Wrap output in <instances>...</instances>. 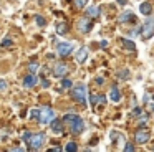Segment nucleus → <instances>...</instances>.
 Masks as SVG:
<instances>
[{
    "label": "nucleus",
    "mask_w": 154,
    "mask_h": 152,
    "mask_svg": "<svg viewBox=\"0 0 154 152\" xmlns=\"http://www.w3.org/2000/svg\"><path fill=\"white\" fill-rule=\"evenodd\" d=\"M124 150H126V152H131V150H134V145H133V144H126V147H124Z\"/></svg>",
    "instance_id": "28"
},
{
    "label": "nucleus",
    "mask_w": 154,
    "mask_h": 152,
    "mask_svg": "<svg viewBox=\"0 0 154 152\" xmlns=\"http://www.w3.org/2000/svg\"><path fill=\"white\" fill-rule=\"evenodd\" d=\"M28 69H30V73H35L38 69V65H37V63H32V65L28 66Z\"/></svg>",
    "instance_id": "26"
},
{
    "label": "nucleus",
    "mask_w": 154,
    "mask_h": 152,
    "mask_svg": "<svg viewBox=\"0 0 154 152\" xmlns=\"http://www.w3.org/2000/svg\"><path fill=\"white\" fill-rule=\"evenodd\" d=\"M86 15L90 17V18H96V17L100 15V10H98L96 7H90V8L86 10Z\"/></svg>",
    "instance_id": "18"
},
{
    "label": "nucleus",
    "mask_w": 154,
    "mask_h": 152,
    "mask_svg": "<svg viewBox=\"0 0 154 152\" xmlns=\"http://www.w3.org/2000/svg\"><path fill=\"white\" fill-rule=\"evenodd\" d=\"M66 73H68V66L65 65V63H58L53 68V76H57V78H61V76H65Z\"/></svg>",
    "instance_id": "9"
},
{
    "label": "nucleus",
    "mask_w": 154,
    "mask_h": 152,
    "mask_svg": "<svg viewBox=\"0 0 154 152\" xmlns=\"http://www.w3.org/2000/svg\"><path fill=\"white\" fill-rule=\"evenodd\" d=\"M63 122H66V124L71 126V132H73V134H81L83 129H85L83 119H81L80 116H76V114H66L63 117Z\"/></svg>",
    "instance_id": "2"
},
{
    "label": "nucleus",
    "mask_w": 154,
    "mask_h": 152,
    "mask_svg": "<svg viewBox=\"0 0 154 152\" xmlns=\"http://www.w3.org/2000/svg\"><path fill=\"white\" fill-rule=\"evenodd\" d=\"M96 83L98 84H103V78H96Z\"/></svg>",
    "instance_id": "31"
},
{
    "label": "nucleus",
    "mask_w": 154,
    "mask_h": 152,
    "mask_svg": "<svg viewBox=\"0 0 154 152\" xmlns=\"http://www.w3.org/2000/svg\"><path fill=\"white\" fill-rule=\"evenodd\" d=\"M121 43H123V46L126 50H131V51H134V50H136V45H134L133 41H129L128 38H121Z\"/></svg>",
    "instance_id": "17"
},
{
    "label": "nucleus",
    "mask_w": 154,
    "mask_h": 152,
    "mask_svg": "<svg viewBox=\"0 0 154 152\" xmlns=\"http://www.w3.org/2000/svg\"><path fill=\"white\" fill-rule=\"evenodd\" d=\"M57 51L60 53L61 56H68L73 51V45H71V43H60V45L57 46Z\"/></svg>",
    "instance_id": "8"
},
{
    "label": "nucleus",
    "mask_w": 154,
    "mask_h": 152,
    "mask_svg": "<svg viewBox=\"0 0 154 152\" xmlns=\"http://www.w3.org/2000/svg\"><path fill=\"white\" fill-rule=\"evenodd\" d=\"M37 23L40 26H45V25H47V20H45L43 17H37Z\"/></svg>",
    "instance_id": "24"
},
{
    "label": "nucleus",
    "mask_w": 154,
    "mask_h": 152,
    "mask_svg": "<svg viewBox=\"0 0 154 152\" xmlns=\"http://www.w3.org/2000/svg\"><path fill=\"white\" fill-rule=\"evenodd\" d=\"M91 26H93V23H91L90 17L80 18V22H78V30H80V32H83V33H88L91 30Z\"/></svg>",
    "instance_id": "6"
},
{
    "label": "nucleus",
    "mask_w": 154,
    "mask_h": 152,
    "mask_svg": "<svg viewBox=\"0 0 154 152\" xmlns=\"http://www.w3.org/2000/svg\"><path fill=\"white\" fill-rule=\"evenodd\" d=\"M23 141L27 142V145L32 149V150H38V149L43 145L45 142V134H32V132H25L23 134Z\"/></svg>",
    "instance_id": "1"
},
{
    "label": "nucleus",
    "mask_w": 154,
    "mask_h": 152,
    "mask_svg": "<svg viewBox=\"0 0 154 152\" xmlns=\"http://www.w3.org/2000/svg\"><path fill=\"white\" fill-rule=\"evenodd\" d=\"M126 22H136V17H134L133 12H124L119 17V23H126Z\"/></svg>",
    "instance_id": "12"
},
{
    "label": "nucleus",
    "mask_w": 154,
    "mask_h": 152,
    "mask_svg": "<svg viewBox=\"0 0 154 152\" xmlns=\"http://www.w3.org/2000/svg\"><path fill=\"white\" fill-rule=\"evenodd\" d=\"M61 86H63L65 89H68V88L73 86V83H71V79H63V81H61Z\"/></svg>",
    "instance_id": "20"
},
{
    "label": "nucleus",
    "mask_w": 154,
    "mask_h": 152,
    "mask_svg": "<svg viewBox=\"0 0 154 152\" xmlns=\"http://www.w3.org/2000/svg\"><path fill=\"white\" fill-rule=\"evenodd\" d=\"M101 46H103V48H106V46H108V41H106V40H104V41H101Z\"/></svg>",
    "instance_id": "30"
},
{
    "label": "nucleus",
    "mask_w": 154,
    "mask_h": 152,
    "mask_svg": "<svg viewBox=\"0 0 154 152\" xmlns=\"http://www.w3.org/2000/svg\"><path fill=\"white\" fill-rule=\"evenodd\" d=\"M152 35H154V17H151L141 28V38L146 41V40L152 38Z\"/></svg>",
    "instance_id": "4"
},
{
    "label": "nucleus",
    "mask_w": 154,
    "mask_h": 152,
    "mask_svg": "<svg viewBox=\"0 0 154 152\" xmlns=\"http://www.w3.org/2000/svg\"><path fill=\"white\" fill-rule=\"evenodd\" d=\"M147 119H149V116H147V114H141V116H139V122H141V124L147 122Z\"/></svg>",
    "instance_id": "25"
},
{
    "label": "nucleus",
    "mask_w": 154,
    "mask_h": 152,
    "mask_svg": "<svg viewBox=\"0 0 154 152\" xmlns=\"http://www.w3.org/2000/svg\"><path fill=\"white\" fill-rule=\"evenodd\" d=\"M51 132H55V134H63V121L53 119L51 121Z\"/></svg>",
    "instance_id": "10"
},
{
    "label": "nucleus",
    "mask_w": 154,
    "mask_h": 152,
    "mask_svg": "<svg viewBox=\"0 0 154 152\" xmlns=\"http://www.w3.org/2000/svg\"><path fill=\"white\" fill-rule=\"evenodd\" d=\"M75 5H76L78 8H83V7L86 5V0H75Z\"/></svg>",
    "instance_id": "23"
},
{
    "label": "nucleus",
    "mask_w": 154,
    "mask_h": 152,
    "mask_svg": "<svg viewBox=\"0 0 154 152\" xmlns=\"http://www.w3.org/2000/svg\"><path fill=\"white\" fill-rule=\"evenodd\" d=\"M12 43H14V41H12L10 38H5L4 41H2V45H0V46H2V48H8V46H12Z\"/></svg>",
    "instance_id": "21"
},
{
    "label": "nucleus",
    "mask_w": 154,
    "mask_h": 152,
    "mask_svg": "<svg viewBox=\"0 0 154 152\" xmlns=\"http://www.w3.org/2000/svg\"><path fill=\"white\" fill-rule=\"evenodd\" d=\"M149 137H151V134H149V131H146V129L137 131L136 135H134V139H136L137 144H146V142L149 141Z\"/></svg>",
    "instance_id": "7"
},
{
    "label": "nucleus",
    "mask_w": 154,
    "mask_h": 152,
    "mask_svg": "<svg viewBox=\"0 0 154 152\" xmlns=\"http://www.w3.org/2000/svg\"><path fill=\"white\" fill-rule=\"evenodd\" d=\"M139 12L143 13V15H151V12H152V5H151V3H141Z\"/></svg>",
    "instance_id": "15"
},
{
    "label": "nucleus",
    "mask_w": 154,
    "mask_h": 152,
    "mask_svg": "<svg viewBox=\"0 0 154 152\" xmlns=\"http://www.w3.org/2000/svg\"><path fill=\"white\" fill-rule=\"evenodd\" d=\"M68 32V23L66 22H58L57 23V33L58 35H65Z\"/></svg>",
    "instance_id": "14"
},
{
    "label": "nucleus",
    "mask_w": 154,
    "mask_h": 152,
    "mask_svg": "<svg viewBox=\"0 0 154 152\" xmlns=\"http://www.w3.org/2000/svg\"><path fill=\"white\" fill-rule=\"evenodd\" d=\"M76 149H78V145L75 144V142H68V144H66V150L68 152H75Z\"/></svg>",
    "instance_id": "19"
},
{
    "label": "nucleus",
    "mask_w": 154,
    "mask_h": 152,
    "mask_svg": "<svg viewBox=\"0 0 154 152\" xmlns=\"http://www.w3.org/2000/svg\"><path fill=\"white\" fill-rule=\"evenodd\" d=\"M118 3H119V5H126L128 0H118Z\"/></svg>",
    "instance_id": "29"
},
{
    "label": "nucleus",
    "mask_w": 154,
    "mask_h": 152,
    "mask_svg": "<svg viewBox=\"0 0 154 152\" xmlns=\"http://www.w3.org/2000/svg\"><path fill=\"white\" fill-rule=\"evenodd\" d=\"M109 98H111V101H114V102H118V101L121 99V94H119V91H118L116 86H113V88H111V94H109Z\"/></svg>",
    "instance_id": "16"
},
{
    "label": "nucleus",
    "mask_w": 154,
    "mask_h": 152,
    "mask_svg": "<svg viewBox=\"0 0 154 152\" xmlns=\"http://www.w3.org/2000/svg\"><path fill=\"white\" fill-rule=\"evenodd\" d=\"M55 119V111L51 108H48V106H45V108L40 109V116H38V121L42 122V124H48V122H51Z\"/></svg>",
    "instance_id": "5"
},
{
    "label": "nucleus",
    "mask_w": 154,
    "mask_h": 152,
    "mask_svg": "<svg viewBox=\"0 0 154 152\" xmlns=\"http://www.w3.org/2000/svg\"><path fill=\"white\" fill-rule=\"evenodd\" d=\"M71 96H73L75 101H78L80 104H86V86L85 84H76L71 91Z\"/></svg>",
    "instance_id": "3"
},
{
    "label": "nucleus",
    "mask_w": 154,
    "mask_h": 152,
    "mask_svg": "<svg viewBox=\"0 0 154 152\" xmlns=\"http://www.w3.org/2000/svg\"><path fill=\"white\" fill-rule=\"evenodd\" d=\"M86 58H88V50L83 46V48H80V50L76 51V61H78V63H83Z\"/></svg>",
    "instance_id": "13"
},
{
    "label": "nucleus",
    "mask_w": 154,
    "mask_h": 152,
    "mask_svg": "<svg viewBox=\"0 0 154 152\" xmlns=\"http://www.w3.org/2000/svg\"><path fill=\"white\" fill-rule=\"evenodd\" d=\"M37 81H38V79H37V76H35L33 73H32V74H28L27 78H25L23 86H25V88H33V86L37 84Z\"/></svg>",
    "instance_id": "11"
},
{
    "label": "nucleus",
    "mask_w": 154,
    "mask_h": 152,
    "mask_svg": "<svg viewBox=\"0 0 154 152\" xmlns=\"http://www.w3.org/2000/svg\"><path fill=\"white\" fill-rule=\"evenodd\" d=\"M5 89H7V83L4 79H0V91H5Z\"/></svg>",
    "instance_id": "27"
},
{
    "label": "nucleus",
    "mask_w": 154,
    "mask_h": 152,
    "mask_svg": "<svg viewBox=\"0 0 154 152\" xmlns=\"http://www.w3.org/2000/svg\"><path fill=\"white\" fill-rule=\"evenodd\" d=\"M30 116H32V119H37V121H38V116H40V109H33V111L30 112Z\"/></svg>",
    "instance_id": "22"
}]
</instances>
